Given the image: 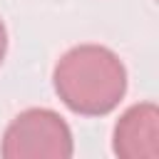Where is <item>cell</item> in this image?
I'll return each instance as SVG.
<instances>
[{"label": "cell", "mask_w": 159, "mask_h": 159, "mask_svg": "<svg viewBox=\"0 0 159 159\" xmlns=\"http://www.w3.org/2000/svg\"><path fill=\"white\" fill-rule=\"evenodd\" d=\"M0 154L5 159H70L75 154L70 124L47 107H30L7 124Z\"/></svg>", "instance_id": "2"}, {"label": "cell", "mask_w": 159, "mask_h": 159, "mask_svg": "<svg viewBox=\"0 0 159 159\" xmlns=\"http://www.w3.org/2000/svg\"><path fill=\"white\" fill-rule=\"evenodd\" d=\"M5 55H7V30H5V22L0 17V65H2Z\"/></svg>", "instance_id": "4"}, {"label": "cell", "mask_w": 159, "mask_h": 159, "mask_svg": "<svg viewBox=\"0 0 159 159\" xmlns=\"http://www.w3.org/2000/svg\"><path fill=\"white\" fill-rule=\"evenodd\" d=\"M57 97L82 117H104L127 92V67L102 45H77L67 50L52 72Z\"/></svg>", "instance_id": "1"}, {"label": "cell", "mask_w": 159, "mask_h": 159, "mask_svg": "<svg viewBox=\"0 0 159 159\" xmlns=\"http://www.w3.org/2000/svg\"><path fill=\"white\" fill-rule=\"evenodd\" d=\"M112 152L119 159L159 157V109L154 102L132 104L114 124Z\"/></svg>", "instance_id": "3"}]
</instances>
